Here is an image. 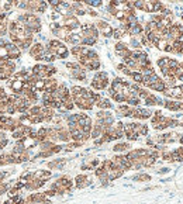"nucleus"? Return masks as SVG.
<instances>
[{
    "label": "nucleus",
    "mask_w": 183,
    "mask_h": 204,
    "mask_svg": "<svg viewBox=\"0 0 183 204\" xmlns=\"http://www.w3.org/2000/svg\"><path fill=\"white\" fill-rule=\"evenodd\" d=\"M78 127L83 132L90 134L92 128H93V120L90 116H88L86 113H79V118H78Z\"/></svg>",
    "instance_id": "nucleus-1"
},
{
    "label": "nucleus",
    "mask_w": 183,
    "mask_h": 204,
    "mask_svg": "<svg viewBox=\"0 0 183 204\" xmlns=\"http://www.w3.org/2000/svg\"><path fill=\"white\" fill-rule=\"evenodd\" d=\"M111 159L116 162V165L118 166V168H121L124 172H127V170H131V169H133V162L128 159L126 154H116Z\"/></svg>",
    "instance_id": "nucleus-2"
},
{
    "label": "nucleus",
    "mask_w": 183,
    "mask_h": 204,
    "mask_svg": "<svg viewBox=\"0 0 183 204\" xmlns=\"http://www.w3.org/2000/svg\"><path fill=\"white\" fill-rule=\"evenodd\" d=\"M27 204H42V203H49L51 198L45 196V193H31L25 197Z\"/></svg>",
    "instance_id": "nucleus-3"
},
{
    "label": "nucleus",
    "mask_w": 183,
    "mask_h": 204,
    "mask_svg": "<svg viewBox=\"0 0 183 204\" xmlns=\"http://www.w3.org/2000/svg\"><path fill=\"white\" fill-rule=\"evenodd\" d=\"M73 182H75V187L76 189H85V187H88V186L92 184V179L89 177L88 175H85V173L76 175L75 179H73Z\"/></svg>",
    "instance_id": "nucleus-4"
},
{
    "label": "nucleus",
    "mask_w": 183,
    "mask_h": 204,
    "mask_svg": "<svg viewBox=\"0 0 183 204\" xmlns=\"http://www.w3.org/2000/svg\"><path fill=\"white\" fill-rule=\"evenodd\" d=\"M62 23H64L62 25L68 27L71 31H75V30L80 28V23L79 20L76 18V16H64V21Z\"/></svg>",
    "instance_id": "nucleus-5"
},
{
    "label": "nucleus",
    "mask_w": 183,
    "mask_h": 204,
    "mask_svg": "<svg viewBox=\"0 0 183 204\" xmlns=\"http://www.w3.org/2000/svg\"><path fill=\"white\" fill-rule=\"evenodd\" d=\"M66 162H68L66 158H58V159H54V161H49L47 166L49 170H62L66 166Z\"/></svg>",
    "instance_id": "nucleus-6"
},
{
    "label": "nucleus",
    "mask_w": 183,
    "mask_h": 204,
    "mask_svg": "<svg viewBox=\"0 0 183 204\" xmlns=\"http://www.w3.org/2000/svg\"><path fill=\"white\" fill-rule=\"evenodd\" d=\"M116 114L117 117L123 118V117H128L131 118V114H133V107L128 106V104H120L116 107Z\"/></svg>",
    "instance_id": "nucleus-7"
},
{
    "label": "nucleus",
    "mask_w": 183,
    "mask_h": 204,
    "mask_svg": "<svg viewBox=\"0 0 183 204\" xmlns=\"http://www.w3.org/2000/svg\"><path fill=\"white\" fill-rule=\"evenodd\" d=\"M113 152L114 154H126L131 149V144L128 141H118L113 145Z\"/></svg>",
    "instance_id": "nucleus-8"
},
{
    "label": "nucleus",
    "mask_w": 183,
    "mask_h": 204,
    "mask_svg": "<svg viewBox=\"0 0 183 204\" xmlns=\"http://www.w3.org/2000/svg\"><path fill=\"white\" fill-rule=\"evenodd\" d=\"M182 90L179 86H175V87H170V89H166L163 92V96L165 97H169V99H176V100H180L182 99Z\"/></svg>",
    "instance_id": "nucleus-9"
},
{
    "label": "nucleus",
    "mask_w": 183,
    "mask_h": 204,
    "mask_svg": "<svg viewBox=\"0 0 183 204\" xmlns=\"http://www.w3.org/2000/svg\"><path fill=\"white\" fill-rule=\"evenodd\" d=\"M45 183H47V182H42V180H40V179H32L31 182H28V183L24 186V190H27V191H37V190H40Z\"/></svg>",
    "instance_id": "nucleus-10"
},
{
    "label": "nucleus",
    "mask_w": 183,
    "mask_h": 204,
    "mask_svg": "<svg viewBox=\"0 0 183 204\" xmlns=\"http://www.w3.org/2000/svg\"><path fill=\"white\" fill-rule=\"evenodd\" d=\"M52 177V172L49 169H38L34 170V179H40L42 182H48Z\"/></svg>",
    "instance_id": "nucleus-11"
},
{
    "label": "nucleus",
    "mask_w": 183,
    "mask_h": 204,
    "mask_svg": "<svg viewBox=\"0 0 183 204\" xmlns=\"http://www.w3.org/2000/svg\"><path fill=\"white\" fill-rule=\"evenodd\" d=\"M95 106L99 110H111V109H114V104L111 103V100L110 99H106V97H100L96 102Z\"/></svg>",
    "instance_id": "nucleus-12"
},
{
    "label": "nucleus",
    "mask_w": 183,
    "mask_h": 204,
    "mask_svg": "<svg viewBox=\"0 0 183 204\" xmlns=\"http://www.w3.org/2000/svg\"><path fill=\"white\" fill-rule=\"evenodd\" d=\"M44 51H45L44 45H42L41 42H35V44L30 48V51H28V52H30V55H31L34 59H38V58L44 54Z\"/></svg>",
    "instance_id": "nucleus-13"
},
{
    "label": "nucleus",
    "mask_w": 183,
    "mask_h": 204,
    "mask_svg": "<svg viewBox=\"0 0 183 204\" xmlns=\"http://www.w3.org/2000/svg\"><path fill=\"white\" fill-rule=\"evenodd\" d=\"M7 30H8L7 14H6L4 11H1V13H0V38H4Z\"/></svg>",
    "instance_id": "nucleus-14"
},
{
    "label": "nucleus",
    "mask_w": 183,
    "mask_h": 204,
    "mask_svg": "<svg viewBox=\"0 0 183 204\" xmlns=\"http://www.w3.org/2000/svg\"><path fill=\"white\" fill-rule=\"evenodd\" d=\"M107 176H109L110 182H114V180H117V179H120V177L124 176V170H123L121 168H118V166H116V168H113L110 170H107Z\"/></svg>",
    "instance_id": "nucleus-15"
},
{
    "label": "nucleus",
    "mask_w": 183,
    "mask_h": 204,
    "mask_svg": "<svg viewBox=\"0 0 183 204\" xmlns=\"http://www.w3.org/2000/svg\"><path fill=\"white\" fill-rule=\"evenodd\" d=\"M7 85L10 86V89H11L14 93H20V92H21V90L24 89V85H25V83H24L23 80H20V79L14 78L13 80H8Z\"/></svg>",
    "instance_id": "nucleus-16"
},
{
    "label": "nucleus",
    "mask_w": 183,
    "mask_h": 204,
    "mask_svg": "<svg viewBox=\"0 0 183 204\" xmlns=\"http://www.w3.org/2000/svg\"><path fill=\"white\" fill-rule=\"evenodd\" d=\"M90 86L95 90H104V89L109 87V80H100V79L93 78L90 82Z\"/></svg>",
    "instance_id": "nucleus-17"
},
{
    "label": "nucleus",
    "mask_w": 183,
    "mask_h": 204,
    "mask_svg": "<svg viewBox=\"0 0 183 204\" xmlns=\"http://www.w3.org/2000/svg\"><path fill=\"white\" fill-rule=\"evenodd\" d=\"M163 107L169 111H180V102L177 100H165L163 102Z\"/></svg>",
    "instance_id": "nucleus-18"
},
{
    "label": "nucleus",
    "mask_w": 183,
    "mask_h": 204,
    "mask_svg": "<svg viewBox=\"0 0 183 204\" xmlns=\"http://www.w3.org/2000/svg\"><path fill=\"white\" fill-rule=\"evenodd\" d=\"M65 41L69 42V44H72V45H80V44H82V35L75 34V32H71V34L66 37Z\"/></svg>",
    "instance_id": "nucleus-19"
},
{
    "label": "nucleus",
    "mask_w": 183,
    "mask_h": 204,
    "mask_svg": "<svg viewBox=\"0 0 183 204\" xmlns=\"http://www.w3.org/2000/svg\"><path fill=\"white\" fill-rule=\"evenodd\" d=\"M38 144L42 141H45L48 140V127H40L38 130H37V138H35Z\"/></svg>",
    "instance_id": "nucleus-20"
},
{
    "label": "nucleus",
    "mask_w": 183,
    "mask_h": 204,
    "mask_svg": "<svg viewBox=\"0 0 183 204\" xmlns=\"http://www.w3.org/2000/svg\"><path fill=\"white\" fill-rule=\"evenodd\" d=\"M151 179H152L151 175H148V173H145V172H140L131 177L133 182H151Z\"/></svg>",
    "instance_id": "nucleus-21"
},
{
    "label": "nucleus",
    "mask_w": 183,
    "mask_h": 204,
    "mask_svg": "<svg viewBox=\"0 0 183 204\" xmlns=\"http://www.w3.org/2000/svg\"><path fill=\"white\" fill-rule=\"evenodd\" d=\"M135 131L138 132L140 137H148V134H149V127L147 125V124H142V123H137Z\"/></svg>",
    "instance_id": "nucleus-22"
},
{
    "label": "nucleus",
    "mask_w": 183,
    "mask_h": 204,
    "mask_svg": "<svg viewBox=\"0 0 183 204\" xmlns=\"http://www.w3.org/2000/svg\"><path fill=\"white\" fill-rule=\"evenodd\" d=\"M54 54H55L56 58H59V59H64V58H66V56L69 55V51H68V48H66L64 44H62V45L58 48Z\"/></svg>",
    "instance_id": "nucleus-23"
},
{
    "label": "nucleus",
    "mask_w": 183,
    "mask_h": 204,
    "mask_svg": "<svg viewBox=\"0 0 183 204\" xmlns=\"http://www.w3.org/2000/svg\"><path fill=\"white\" fill-rule=\"evenodd\" d=\"M149 89L155 90V92H162V93H163V92L166 90V83H165V80H162V79H161L159 82H156V83L151 85Z\"/></svg>",
    "instance_id": "nucleus-24"
},
{
    "label": "nucleus",
    "mask_w": 183,
    "mask_h": 204,
    "mask_svg": "<svg viewBox=\"0 0 183 204\" xmlns=\"http://www.w3.org/2000/svg\"><path fill=\"white\" fill-rule=\"evenodd\" d=\"M1 204H27V201H25V198L21 196L18 197H14V198H10V197H7L4 201Z\"/></svg>",
    "instance_id": "nucleus-25"
},
{
    "label": "nucleus",
    "mask_w": 183,
    "mask_h": 204,
    "mask_svg": "<svg viewBox=\"0 0 183 204\" xmlns=\"http://www.w3.org/2000/svg\"><path fill=\"white\" fill-rule=\"evenodd\" d=\"M8 142H10V140H8L7 132H4V131H0V152L6 148V147H7Z\"/></svg>",
    "instance_id": "nucleus-26"
},
{
    "label": "nucleus",
    "mask_w": 183,
    "mask_h": 204,
    "mask_svg": "<svg viewBox=\"0 0 183 204\" xmlns=\"http://www.w3.org/2000/svg\"><path fill=\"white\" fill-rule=\"evenodd\" d=\"M144 104L147 107H152V106H158V96H154V94H149L145 100H144Z\"/></svg>",
    "instance_id": "nucleus-27"
},
{
    "label": "nucleus",
    "mask_w": 183,
    "mask_h": 204,
    "mask_svg": "<svg viewBox=\"0 0 183 204\" xmlns=\"http://www.w3.org/2000/svg\"><path fill=\"white\" fill-rule=\"evenodd\" d=\"M130 78L134 80V83H138V85H142L144 82V75L141 73L140 71H133V73H131V76Z\"/></svg>",
    "instance_id": "nucleus-28"
},
{
    "label": "nucleus",
    "mask_w": 183,
    "mask_h": 204,
    "mask_svg": "<svg viewBox=\"0 0 183 204\" xmlns=\"http://www.w3.org/2000/svg\"><path fill=\"white\" fill-rule=\"evenodd\" d=\"M142 32H144L142 24H137V25L131 27V28L128 30V34H130V35H141Z\"/></svg>",
    "instance_id": "nucleus-29"
},
{
    "label": "nucleus",
    "mask_w": 183,
    "mask_h": 204,
    "mask_svg": "<svg viewBox=\"0 0 183 204\" xmlns=\"http://www.w3.org/2000/svg\"><path fill=\"white\" fill-rule=\"evenodd\" d=\"M126 103H127L128 106H131V107H138L141 104V99L140 97H134V96H130V97H127Z\"/></svg>",
    "instance_id": "nucleus-30"
},
{
    "label": "nucleus",
    "mask_w": 183,
    "mask_h": 204,
    "mask_svg": "<svg viewBox=\"0 0 183 204\" xmlns=\"http://www.w3.org/2000/svg\"><path fill=\"white\" fill-rule=\"evenodd\" d=\"M80 35H82V34H80ZM96 42H97V39L93 38V37L82 35V45H88V47H90V45H95Z\"/></svg>",
    "instance_id": "nucleus-31"
},
{
    "label": "nucleus",
    "mask_w": 183,
    "mask_h": 204,
    "mask_svg": "<svg viewBox=\"0 0 183 204\" xmlns=\"http://www.w3.org/2000/svg\"><path fill=\"white\" fill-rule=\"evenodd\" d=\"M111 100H113V102H116V103H120V104H123V103H126L127 97H126V94L121 92V93H114V96L111 97Z\"/></svg>",
    "instance_id": "nucleus-32"
},
{
    "label": "nucleus",
    "mask_w": 183,
    "mask_h": 204,
    "mask_svg": "<svg viewBox=\"0 0 183 204\" xmlns=\"http://www.w3.org/2000/svg\"><path fill=\"white\" fill-rule=\"evenodd\" d=\"M99 31L102 32L104 37H107V38L113 35V28H111V25H110V24H107L106 27H103V28H102V30H99Z\"/></svg>",
    "instance_id": "nucleus-33"
},
{
    "label": "nucleus",
    "mask_w": 183,
    "mask_h": 204,
    "mask_svg": "<svg viewBox=\"0 0 183 204\" xmlns=\"http://www.w3.org/2000/svg\"><path fill=\"white\" fill-rule=\"evenodd\" d=\"M144 11H147V13H154V11H155V8H154V1H148V0H145Z\"/></svg>",
    "instance_id": "nucleus-34"
},
{
    "label": "nucleus",
    "mask_w": 183,
    "mask_h": 204,
    "mask_svg": "<svg viewBox=\"0 0 183 204\" xmlns=\"http://www.w3.org/2000/svg\"><path fill=\"white\" fill-rule=\"evenodd\" d=\"M177 66H179L177 59H173V58H169V59H168V68H169V69L176 71V68H177Z\"/></svg>",
    "instance_id": "nucleus-35"
},
{
    "label": "nucleus",
    "mask_w": 183,
    "mask_h": 204,
    "mask_svg": "<svg viewBox=\"0 0 183 204\" xmlns=\"http://www.w3.org/2000/svg\"><path fill=\"white\" fill-rule=\"evenodd\" d=\"M127 48L128 47L124 44V42H117V44H116V47H114V49H116V54L118 55V54H121L123 51H126Z\"/></svg>",
    "instance_id": "nucleus-36"
},
{
    "label": "nucleus",
    "mask_w": 183,
    "mask_h": 204,
    "mask_svg": "<svg viewBox=\"0 0 183 204\" xmlns=\"http://www.w3.org/2000/svg\"><path fill=\"white\" fill-rule=\"evenodd\" d=\"M126 34H127V32L126 31H123V30H121V28H117V30H113V38H116V39H121V37H123V35H126Z\"/></svg>",
    "instance_id": "nucleus-37"
},
{
    "label": "nucleus",
    "mask_w": 183,
    "mask_h": 204,
    "mask_svg": "<svg viewBox=\"0 0 183 204\" xmlns=\"http://www.w3.org/2000/svg\"><path fill=\"white\" fill-rule=\"evenodd\" d=\"M10 189L6 182H0V197L3 196V194H7V190Z\"/></svg>",
    "instance_id": "nucleus-38"
},
{
    "label": "nucleus",
    "mask_w": 183,
    "mask_h": 204,
    "mask_svg": "<svg viewBox=\"0 0 183 204\" xmlns=\"http://www.w3.org/2000/svg\"><path fill=\"white\" fill-rule=\"evenodd\" d=\"M85 3L90 7H100L102 6V0H85Z\"/></svg>",
    "instance_id": "nucleus-39"
},
{
    "label": "nucleus",
    "mask_w": 183,
    "mask_h": 204,
    "mask_svg": "<svg viewBox=\"0 0 183 204\" xmlns=\"http://www.w3.org/2000/svg\"><path fill=\"white\" fill-rule=\"evenodd\" d=\"M144 4H145V0H134V1H133V6H134V8L142 10V11H144Z\"/></svg>",
    "instance_id": "nucleus-40"
},
{
    "label": "nucleus",
    "mask_w": 183,
    "mask_h": 204,
    "mask_svg": "<svg viewBox=\"0 0 183 204\" xmlns=\"http://www.w3.org/2000/svg\"><path fill=\"white\" fill-rule=\"evenodd\" d=\"M130 45L133 47V49H140L141 48V41H138V39L135 38H131V41H130Z\"/></svg>",
    "instance_id": "nucleus-41"
},
{
    "label": "nucleus",
    "mask_w": 183,
    "mask_h": 204,
    "mask_svg": "<svg viewBox=\"0 0 183 204\" xmlns=\"http://www.w3.org/2000/svg\"><path fill=\"white\" fill-rule=\"evenodd\" d=\"M169 44L166 39L161 38L159 41H158V44H156V47H158V49H161V51H165V48H166V45Z\"/></svg>",
    "instance_id": "nucleus-42"
},
{
    "label": "nucleus",
    "mask_w": 183,
    "mask_h": 204,
    "mask_svg": "<svg viewBox=\"0 0 183 204\" xmlns=\"http://www.w3.org/2000/svg\"><path fill=\"white\" fill-rule=\"evenodd\" d=\"M168 59H169V58L162 56V58H159V59L156 61V65H158L159 68H165V66H168Z\"/></svg>",
    "instance_id": "nucleus-43"
},
{
    "label": "nucleus",
    "mask_w": 183,
    "mask_h": 204,
    "mask_svg": "<svg viewBox=\"0 0 183 204\" xmlns=\"http://www.w3.org/2000/svg\"><path fill=\"white\" fill-rule=\"evenodd\" d=\"M48 3H49V4L52 6V7L55 8L58 4H61V3H62V0H48Z\"/></svg>",
    "instance_id": "nucleus-44"
},
{
    "label": "nucleus",
    "mask_w": 183,
    "mask_h": 204,
    "mask_svg": "<svg viewBox=\"0 0 183 204\" xmlns=\"http://www.w3.org/2000/svg\"><path fill=\"white\" fill-rule=\"evenodd\" d=\"M175 13L180 16V14L183 13V6H180V4H176V6H175Z\"/></svg>",
    "instance_id": "nucleus-45"
},
{
    "label": "nucleus",
    "mask_w": 183,
    "mask_h": 204,
    "mask_svg": "<svg viewBox=\"0 0 183 204\" xmlns=\"http://www.w3.org/2000/svg\"><path fill=\"white\" fill-rule=\"evenodd\" d=\"M169 172H170L169 168H161L159 170H158V175H168Z\"/></svg>",
    "instance_id": "nucleus-46"
},
{
    "label": "nucleus",
    "mask_w": 183,
    "mask_h": 204,
    "mask_svg": "<svg viewBox=\"0 0 183 204\" xmlns=\"http://www.w3.org/2000/svg\"><path fill=\"white\" fill-rule=\"evenodd\" d=\"M175 151L177 152V155H179V156H180V158L183 159V147H180V148H176Z\"/></svg>",
    "instance_id": "nucleus-47"
},
{
    "label": "nucleus",
    "mask_w": 183,
    "mask_h": 204,
    "mask_svg": "<svg viewBox=\"0 0 183 204\" xmlns=\"http://www.w3.org/2000/svg\"><path fill=\"white\" fill-rule=\"evenodd\" d=\"M177 141H179V144L183 147V134H179V140H177Z\"/></svg>",
    "instance_id": "nucleus-48"
},
{
    "label": "nucleus",
    "mask_w": 183,
    "mask_h": 204,
    "mask_svg": "<svg viewBox=\"0 0 183 204\" xmlns=\"http://www.w3.org/2000/svg\"><path fill=\"white\" fill-rule=\"evenodd\" d=\"M180 18H182V20H183V13H182V14H180Z\"/></svg>",
    "instance_id": "nucleus-49"
},
{
    "label": "nucleus",
    "mask_w": 183,
    "mask_h": 204,
    "mask_svg": "<svg viewBox=\"0 0 183 204\" xmlns=\"http://www.w3.org/2000/svg\"><path fill=\"white\" fill-rule=\"evenodd\" d=\"M175 1H183V0H175Z\"/></svg>",
    "instance_id": "nucleus-50"
},
{
    "label": "nucleus",
    "mask_w": 183,
    "mask_h": 204,
    "mask_svg": "<svg viewBox=\"0 0 183 204\" xmlns=\"http://www.w3.org/2000/svg\"><path fill=\"white\" fill-rule=\"evenodd\" d=\"M148 1H155V0H148Z\"/></svg>",
    "instance_id": "nucleus-51"
},
{
    "label": "nucleus",
    "mask_w": 183,
    "mask_h": 204,
    "mask_svg": "<svg viewBox=\"0 0 183 204\" xmlns=\"http://www.w3.org/2000/svg\"><path fill=\"white\" fill-rule=\"evenodd\" d=\"M0 116H1V111H0Z\"/></svg>",
    "instance_id": "nucleus-52"
}]
</instances>
